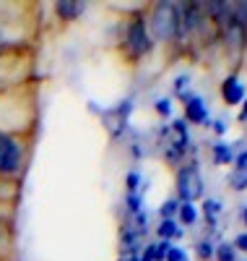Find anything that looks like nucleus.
Returning a JSON list of instances; mask_svg holds the SVG:
<instances>
[{
	"label": "nucleus",
	"instance_id": "obj_1",
	"mask_svg": "<svg viewBox=\"0 0 247 261\" xmlns=\"http://www.w3.org/2000/svg\"><path fill=\"white\" fill-rule=\"evenodd\" d=\"M179 8L174 6V3H156L153 8H151V21H148V27H151V32L159 37L162 42H169V39H174L177 37V32H179V27H182V21H179Z\"/></svg>",
	"mask_w": 247,
	"mask_h": 261
},
{
	"label": "nucleus",
	"instance_id": "obj_17",
	"mask_svg": "<svg viewBox=\"0 0 247 261\" xmlns=\"http://www.w3.org/2000/svg\"><path fill=\"white\" fill-rule=\"evenodd\" d=\"M164 261H188V253H185L182 248H179V246H169V248H167Z\"/></svg>",
	"mask_w": 247,
	"mask_h": 261
},
{
	"label": "nucleus",
	"instance_id": "obj_11",
	"mask_svg": "<svg viewBox=\"0 0 247 261\" xmlns=\"http://www.w3.org/2000/svg\"><path fill=\"white\" fill-rule=\"evenodd\" d=\"M213 258H216V261H237V251H234L232 243H219Z\"/></svg>",
	"mask_w": 247,
	"mask_h": 261
},
{
	"label": "nucleus",
	"instance_id": "obj_19",
	"mask_svg": "<svg viewBox=\"0 0 247 261\" xmlns=\"http://www.w3.org/2000/svg\"><path fill=\"white\" fill-rule=\"evenodd\" d=\"M234 170L237 172H247V149H242L239 154L234 157Z\"/></svg>",
	"mask_w": 247,
	"mask_h": 261
},
{
	"label": "nucleus",
	"instance_id": "obj_4",
	"mask_svg": "<svg viewBox=\"0 0 247 261\" xmlns=\"http://www.w3.org/2000/svg\"><path fill=\"white\" fill-rule=\"evenodd\" d=\"M125 42H128V53L133 58H141V55L151 53L153 45H151V37H148V29H146V21L143 18H133L130 21Z\"/></svg>",
	"mask_w": 247,
	"mask_h": 261
},
{
	"label": "nucleus",
	"instance_id": "obj_6",
	"mask_svg": "<svg viewBox=\"0 0 247 261\" xmlns=\"http://www.w3.org/2000/svg\"><path fill=\"white\" fill-rule=\"evenodd\" d=\"M221 99L227 105H239L244 102V84L237 76H227L221 84Z\"/></svg>",
	"mask_w": 247,
	"mask_h": 261
},
{
	"label": "nucleus",
	"instance_id": "obj_15",
	"mask_svg": "<svg viewBox=\"0 0 247 261\" xmlns=\"http://www.w3.org/2000/svg\"><path fill=\"white\" fill-rule=\"evenodd\" d=\"M153 110L159 113L162 118H169V115H172V110H174V102H172L169 97H162V99H156V105H153Z\"/></svg>",
	"mask_w": 247,
	"mask_h": 261
},
{
	"label": "nucleus",
	"instance_id": "obj_24",
	"mask_svg": "<svg viewBox=\"0 0 247 261\" xmlns=\"http://www.w3.org/2000/svg\"><path fill=\"white\" fill-rule=\"evenodd\" d=\"M239 120H247V97H244V107H242V113H239Z\"/></svg>",
	"mask_w": 247,
	"mask_h": 261
},
{
	"label": "nucleus",
	"instance_id": "obj_12",
	"mask_svg": "<svg viewBox=\"0 0 247 261\" xmlns=\"http://www.w3.org/2000/svg\"><path fill=\"white\" fill-rule=\"evenodd\" d=\"M203 214H206L208 225H216V217L221 214V204H219L216 199H206V201H203Z\"/></svg>",
	"mask_w": 247,
	"mask_h": 261
},
{
	"label": "nucleus",
	"instance_id": "obj_14",
	"mask_svg": "<svg viewBox=\"0 0 247 261\" xmlns=\"http://www.w3.org/2000/svg\"><path fill=\"white\" fill-rule=\"evenodd\" d=\"M177 209H179V201H177V199H167V201L162 204V209H159L162 220H172V217H177Z\"/></svg>",
	"mask_w": 247,
	"mask_h": 261
},
{
	"label": "nucleus",
	"instance_id": "obj_18",
	"mask_svg": "<svg viewBox=\"0 0 247 261\" xmlns=\"http://www.w3.org/2000/svg\"><path fill=\"white\" fill-rule=\"evenodd\" d=\"M125 186H128V193H136V191H138V186H141V175H138V172H128Z\"/></svg>",
	"mask_w": 247,
	"mask_h": 261
},
{
	"label": "nucleus",
	"instance_id": "obj_5",
	"mask_svg": "<svg viewBox=\"0 0 247 261\" xmlns=\"http://www.w3.org/2000/svg\"><path fill=\"white\" fill-rule=\"evenodd\" d=\"M185 118L190 123H208V107H206L203 97H198V94L185 97Z\"/></svg>",
	"mask_w": 247,
	"mask_h": 261
},
{
	"label": "nucleus",
	"instance_id": "obj_21",
	"mask_svg": "<svg viewBox=\"0 0 247 261\" xmlns=\"http://www.w3.org/2000/svg\"><path fill=\"white\" fill-rule=\"evenodd\" d=\"M234 251H242V253H247V232H239L237 238H234Z\"/></svg>",
	"mask_w": 247,
	"mask_h": 261
},
{
	"label": "nucleus",
	"instance_id": "obj_23",
	"mask_svg": "<svg viewBox=\"0 0 247 261\" xmlns=\"http://www.w3.org/2000/svg\"><path fill=\"white\" fill-rule=\"evenodd\" d=\"M8 246V232H6V227L3 225H0V251H3Z\"/></svg>",
	"mask_w": 247,
	"mask_h": 261
},
{
	"label": "nucleus",
	"instance_id": "obj_20",
	"mask_svg": "<svg viewBox=\"0 0 247 261\" xmlns=\"http://www.w3.org/2000/svg\"><path fill=\"white\" fill-rule=\"evenodd\" d=\"M128 206L133 214H141V196L138 193H128Z\"/></svg>",
	"mask_w": 247,
	"mask_h": 261
},
{
	"label": "nucleus",
	"instance_id": "obj_25",
	"mask_svg": "<svg viewBox=\"0 0 247 261\" xmlns=\"http://www.w3.org/2000/svg\"><path fill=\"white\" fill-rule=\"evenodd\" d=\"M242 220H244V225H247V206L242 209Z\"/></svg>",
	"mask_w": 247,
	"mask_h": 261
},
{
	"label": "nucleus",
	"instance_id": "obj_22",
	"mask_svg": "<svg viewBox=\"0 0 247 261\" xmlns=\"http://www.w3.org/2000/svg\"><path fill=\"white\" fill-rule=\"evenodd\" d=\"M208 125H213V130H216L219 136H224V134H227V123H224V120H213V123L208 120Z\"/></svg>",
	"mask_w": 247,
	"mask_h": 261
},
{
	"label": "nucleus",
	"instance_id": "obj_8",
	"mask_svg": "<svg viewBox=\"0 0 247 261\" xmlns=\"http://www.w3.org/2000/svg\"><path fill=\"white\" fill-rule=\"evenodd\" d=\"M211 149H213V162L216 165H232L234 157H237V151L229 144H224V141H216Z\"/></svg>",
	"mask_w": 247,
	"mask_h": 261
},
{
	"label": "nucleus",
	"instance_id": "obj_26",
	"mask_svg": "<svg viewBox=\"0 0 247 261\" xmlns=\"http://www.w3.org/2000/svg\"><path fill=\"white\" fill-rule=\"evenodd\" d=\"M122 261H141V258H136V256H128V258H122Z\"/></svg>",
	"mask_w": 247,
	"mask_h": 261
},
{
	"label": "nucleus",
	"instance_id": "obj_16",
	"mask_svg": "<svg viewBox=\"0 0 247 261\" xmlns=\"http://www.w3.org/2000/svg\"><path fill=\"white\" fill-rule=\"evenodd\" d=\"M229 183H232V188L234 191H247V172H232L229 175Z\"/></svg>",
	"mask_w": 247,
	"mask_h": 261
},
{
	"label": "nucleus",
	"instance_id": "obj_10",
	"mask_svg": "<svg viewBox=\"0 0 247 261\" xmlns=\"http://www.w3.org/2000/svg\"><path fill=\"white\" fill-rule=\"evenodd\" d=\"M177 217H179V222H182V225H195V222H198V217H200V209H198L195 204L185 201V204H179Z\"/></svg>",
	"mask_w": 247,
	"mask_h": 261
},
{
	"label": "nucleus",
	"instance_id": "obj_7",
	"mask_svg": "<svg viewBox=\"0 0 247 261\" xmlns=\"http://www.w3.org/2000/svg\"><path fill=\"white\" fill-rule=\"evenodd\" d=\"M83 11H86L83 3H71V0H65V3H57V6H55V13H57L63 21H73V18H78Z\"/></svg>",
	"mask_w": 247,
	"mask_h": 261
},
{
	"label": "nucleus",
	"instance_id": "obj_2",
	"mask_svg": "<svg viewBox=\"0 0 247 261\" xmlns=\"http://www.w3.org/2000/svg\"><path fill=\"white\" fill-rule=\"evenodd\" d=\"M24 157H26V149L16 136L0 130V175L3 178H13L21 172L24 167Z\"/></svg>",
	"mask_w": 247,
	"mask_h": 261
},
{
	"label": "nucleus",
	"instance_id": "obj_9",
	"mask_svg": "<svg viewBox=\"0 0 247 261\" xmlns=\"http://www.w3.org/2000/svg\"><path fill=\"white\" fill-rule=\"evenodd\" d=\"M156 232H159V238H162V241H174V238H182L185 235V230L182 227H179L174 220H162V225H159V230H156Z\"/></svg>",
	"mask_w": 247,
	"mask_h": 261
},
{
	"label": "nucleus",
	"instance_id": "obj_27",
	"mask_svg": "<svg viewBox=\"0 0 247 261\" xmlns=\"http://www.w3.org/2000/svg\"><path fill=\"white\" fill-rule=\"evenodd\" d=\"M244 261H247V258H244Z\"/></svg>",
	"mask_w": 247,
	"mask_h": 261
},
{
	"label": "nucleus",
	"instance_id": "obj_13",
	"mask_svg": "<svg viewBox=\"0 0 247 261\" xmlns=\"http://www.w3.org/2000/svg\"><path fill=\"white\" fill-rule=\"evenodd\" d=\"M195 251H198V258H200V261H211L213 253H216V246H213L211 241H200Z\"/></svg>",
	"mask_w": 247,
	"mask_h": 261
},
{
	"label": "nucleus",
	"instance_id": "obj_3",
	"mask_svg": "<svg viewBox=\"0 0 247 261\" xmlns=\"http://www.w3.org/2000/svg\"><path fill=\"white\" fill-rule=\"evenodd\" d=\"M203 193V180H200V172H198V167L195 165H188V167H182L177 172V196H179V204H185V201H190V204H195V199Z\"/></svg>",
	"mask_w": 247,
	"mask_h": 261
}]
</instances>
